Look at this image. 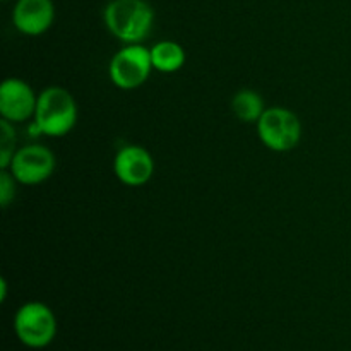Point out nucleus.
Wrapping results in <instances>:
<instances>
[{
    "label": "nucleus",
    "mask_w": 351,
    "mask_h": 351,
    "mask_svg": "<svg viewBox=\"0 0 351 351\" xmlns=\"http://www.w3.org/2000/svg\"><path fill=\"white\" fill-rule=\"evenodd\" d=\"M14 331L27 348H47L57 336V317L43 302H26L14 315Z\"/></svg>",
    "instance_id": "3"
},
{
    "label": "nucleus",
    "mask_w": 351,
    "mask_h": 351,
    "mask_svg": "<svg viewBox=\"0 0 351 351\" xmlns=\"http://www.w3.org/2000/svg\"><path fill=\"white\" fill-rule=\"evenodd\" d=\"M55 167H57L55 154L47 146L27 144L16 151L7 170L14 175L17 184L38 185L47 182L53 175Z\"/></svg>",
    "instance_id": "6"
},
{
    "label": "nucleus",
    "mask_w": 351,
    "mask_h": 351,
    "mask_svg": "<svg viewBox=\"0 0 351 351\" xmlns=\"http://www.w3.org/2000/svg\"><path fill=\"white\" fill-rule=\"evenodd\" d=\"M187 55L184 47L173 40L158 41L151 47V62L154 71L161 74H173L185 65Z\"/></svg>",
    "instance_id": "10"
},
{
    "label": "nucleus",
    "mask_w": 351,
    "mask_h": 351,
    "mask_svg": "<svg viewBox=\"0 0 351 351\" xmlns=\"http://www.w3.org/2000/svg\"><path fill=\"white\" fill-rule=\"evenodd\" d=\"M79 110L74 96L62 86H50L38 95L33 129L47 137H64L77 123Z\"/></svg>",
    "instance_id": "2"
},
{
    "label": "nucleus",
    "mask_w": 351,
    "mask_h": 351,
    "mask_svg": "<svg viewBox=\"0 0 351 351\" xmlns=\"http://www.w3.org/2000/svg\"><path fill=\"white\" fill-rule=\"evenodd\" d=\"M7 298V280L0 278V302H5Z\"/></svg>",
    "instance_id": "14"
},
{
    "label": "nucleus",
    "mask_w": 351,
    "mask_h": 351,
    "mask_svg": "<svg viewBox=\"0 0 351 351\" xmlns=\"http://www.w3.org/2000/svg\"><path fill=\"white\" fill-rule=\"evenodd\" d=\"M113 173L127 187H143L154 175V158L146 147L127 144L117 151Z\"/></svg>",
    "instance_id": "7"
},
{
    "label": "nucleus",
    "mask_w": 351,
    "mask_h": 351,
    "mask_svg": "<svg viewBox=\"0 0 351 351\" xmlns=\"http://www.w3.org/2000/svg\"><path fill=\"white\" fill-rule=\"evenodd\" d=\"M17 180L9 170H0V206L3 209L16 197Z\"/></svg>",
    "instance_id": "13"
},
{
    "label": "nucleus",
    "mask_w": 351,
    "mask_h": 351,
    "mask_svg": "<svg viewBox=\"0 0 351 351\" xmlns=\"http://www.w3.org/2000/svg\"><path fill=\"white\" fill-rule=\"evenodd\" d=\"M55 21L51 0H17L12 10V24L24 36H41Z\"/></svg>",
    "instance_id": "9"
},
{
    "label": "nucleus",
    "mask_w": 351,
    "mask_h": 351,
    "mask_svg": "<svg viewBox=\"0 0 351 351\" xmlns=\"http://www.w3.org/2000/svg\"><path fill=\"white\" fill-rule=\"evenodd\" d=\"M256 127L261 143L274 153H288L302 141L300 119L283 106L266 108Z\"/></svg>",
    "instance_id": "4"
},
{
    "label": "nucleus",
    "mask_w": 351,
    "mask_h": 351,
    "mask_svg": "<svg viewBox=\"0 0 351 351\" xmlns=\"http://www.w3.org/2000/svg\"><path fill=\"white\" fill-rule=\"evenodd\" d=\"M3 2H5V0H3Z\"/></svg>",
    "instance_id": "15"
},
{
    "label": "nucleus",
    "mask_w": 351,
    "mask_h": 351,
    "mask_svg": "<svg viewBox=\"0 0 351 351\" xmlns=\"http://www.w3.org/2000/svg\"><path fill=\"white\" fill-rule=\"evenodd\" d=\"M151 48L143 43L123 45L112 57L108 65V75L113 86L123 91L141 88L153 72Z\"/></svg>",
    "instance_id": "5"
},
{
    "label": "nucleus",
    "mask_w": 351,
    "mask_h": 351,
    "mask_svg": "<svg viewBox=\"0 0 351 351\" xmlns=\"http://www.w3.org/2000/svg\"><path fill=\"white\" fill-rule=\"evenodd\" d=\"M232 112L240 122L257 123L266 112L264 98L254 89H240L232 98Z\"/></svg>",
    "instance_id": "11"
},
{
    "label": "nucleus",
    "mask_w": 351,
    "mask_h": 351,
    "mask_svg": "<svg viewBox=\"0 0 351 351\" xmlns=\"http://www.w3.org/2000/svg\"><path fill=\"white\" fill-rule=\"evenodd\" d=\"M38 95L26 81L19 77H7L0 84V115L12 123L33 119Z\"/></svg>",
    "instance_id": "8"
},
{
    "label": "nucleus",
    "mask_w": 351,
    "mask_h": 351,
    "mask_svg": "<svg viewBox=\"0 0 351 351\" xmlns=\"http://www.w3.org/2000/svg\"><path fill=\"white\" fill-rule=\"evenodd\" d=\"M103 23L112 36L123 45L144 43L154 26V10L146 0H110Z\"/></svg>",
    "instance_id": "1"
},
{
    "label": "nucleus",
    "mask_w": 351,
    "mask_h": 351,
    "mask_svg": "<svg viewBox=\"0 0 351 351\" xmlns=\"http://www.w3.org/2000/svg\"><path fill=\"white\" fill-rule=\"evenodd\" d=\"M16 130L9 120H0V170H7L16 154Z\"/></svg>",
    "instance_id": "12"
}]
</instances>
